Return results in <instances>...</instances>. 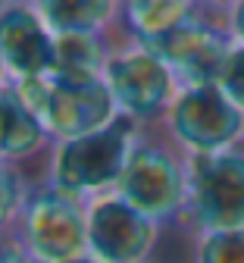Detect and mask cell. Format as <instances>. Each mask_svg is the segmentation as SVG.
Here are the masks:
<instances>
[{
    "label": "cell",
    "instance_id": "obj_1",
    "mask_svg": "<svg viewBox=\"0 0 244 263\" xmlns=\"http://www.w3.org/2000/svg\"><path fill=\"white\" fill-rule=\"evenodd\" d=\"M125 204L138 213L154 219L160 229L169 222L185 219L188 207V154H182L169 135L160 128L154 135V125L141 128L135 138L125 170L113 188Z\"/></svg>",
    "mask_w": 244,
    "mask_h": 263
},
{
    "label": "cell",
    "instance_id": "obj_2",
    "mask_svg": "<svg viewBox=\"0 0 244 263\" xmlns=\"http://www.w3.org/2000/svg\"><path fill=\"white\" fill-rule=\"evenodd\" d=\"M138 135H141V125L119 116L116 122L91 135L53 141L50 154L44 157L41 179L79 201L103 197L116 188Z\"/></svg>",
    "mask_w": 244,
    "mask_h": 263
},
{
    "label": "cell",
    "instance_id": "obj_3",
    "mask_svg": "<svg viewBox=\"0 0 244 263\" xmlns=\"http://www.w3.org/2000/svg\"><path fill=\"white\" fill-rule=\"evenodd\" d=\"M10 238L41 263H76L88 257V201L31 179Z\"/></svg>",
    "mask_w": 244,
    "mask_h": 263
},
{
    "label": "cell",
    "instance_id": "obj_4",
    "mask_svg": "<svg viewBox=\"0 0 244 263\" xmlns=\"http://www.w3.org/2000/svg\"><path fill=\"white\" fill-rule=\"evenodd\" d=\"M25 104L41 116L53 141L82 138L119 119L103 76H44L16 82Z\"/></svg>",
    "mask_w": 244,
    "mask_h": 263
},
{
    "label": "cell",
    "instance_id": "obj_5",
    "mask_svg": "<svg viewBox=\"0 0 244 263\" xmlns=\"http://www.w3.org/2000/svg\"><path fill=\"white\" fill-rule=\"evenodd\" d=\"M103 82L113 94L119 116L138 122L141 128L160 125L182 91L169 66L154 50L132 41H113L103 66Z\"/></svg>",
    "mask_w": 244,
    "mask_h": 263
},
{
    "label": "cell",
    "instance_id": "obj_6",
    "mask_svg": "<svg viewBox=\"0 0 244 263\" xmlns=\"http://www.w3.org/2000/svg\"><path fill=\"white\" fill-rule=\"evenodd\" d=\"M160 128L188 157L219 154L244 144V113L219 91V85L182 88Z\"/></svg>",
    "mask_w": 244,
    "mask_h": 263
},
{
    "label": "cell",
    "instance_id": "obj_7",
    "mask_svg": "<svg viewBox=\"0 0 244 263\" xmlns=\"http://www.w3.org/2000/svg\"><path fill=\"white\" fill-rule=\"evenodd\" d=\"M185 222H191L197 232L244 229V144L188 157Z\"/></svg>",
    "mask_w": 244,
    "mask_h": 263
},
{
    "label": "cell",
    "instance_id": "obj_8",
    "mask_svg": "<svg viewBox=\"0 0 244 263\" xmlns=\"http://www.w3.org/2000/svg\"><path fill=\"white\" fill-rule=\"evenodd\" d=\"M154 50L169 72L176 76L179 88H194V85H216L219 72L229 60V50L235 47L226 22H213L207 13L188 19L185 25L172 28L169 35L157 38L154 44H141Z\"/></svg>",
    "mask_w": 244,
    "mask_h": 263
},
{
    "label": "cell",
    "instance_id": "obj_9",
    "mask_svg": "<svg viewBox=\"0 0 244 263\" xmlns=\"http://www.w3.org/2000/svg\"><path fill=\"white\" fill-rule=\"evenodd\" d=\"M157 238L160 226L119 194L88 201V257L94 263H147Z\"/></svg>",
    "mask_w": 244,
    "mask_h": 263
},
{
    "label": "cell",
    "instance_id": "obj_10",
    "mask_svg": "<svg viewBox=\"0 0 244 263\" xmlns=\"http://www.w3.org/2000/svg\"><path fill=\"white\" fill-rule=\"evenodd\" d=\"M0 60L13 82L44 79L57 66V35L31 7V0L0 4Z\"/></svg>",
    "mask_w": 244,
    "mask_h": 263
},
{
    "label": "cell",
    "instance_id": "obj_11",
    "mask_svg": "<svg viewBox=\"0 0 244 263\" xmlns=\"http://www.w3.org/2000/svg\"><path fill=\"white\" fill-rule=\"evenodd\" d=\"M50 147L53 138L47 125L25 104L16 82L10 79L0 88V160L25 170L31 160H44Z\"/></svg>",
    "mask_w": 244,
    "mask_h": 263
},
{
    "label": "cell",
    "instance_id": "obj_12",
    "mask_svg": "<svg viewBox=\"0 0 244 263\" xmlns=\"http://www.w3.org/2000/svg\"><path fill=\"white\" fill-rule=\"evenodd\" d=\"M200 13H207L203 0H122L110 41L154 44Z\"/></svg>",
    "mask_w": 244,
    "mask_h": 263
},
{
    "label": "cell",
    "instance_id": "obj_13",
    "mask_svg": "<svg viewBox=\"0 0 244 263\" xmlns=\"http://www.w3.org/2000/svg\"><path fill=\"white\" fill-rule=\"evenodd\" d=\"M122 0H31L53 35H110Z\"/></svg>",
    "mask_w": 244,
    "mask_h": 263
},
{
    "label": "cell",
    "instance_id": "obj_14",
    "mask_svg": "<svg viewBox=\"0 0 244 263\" xmlns=\"http://www.w3.org/2000/svg\"><path fill=\"white\" fill-rule=\"evenodd\" d=\"M110 35H57V76H103Z\"/></svg>",
    "mask_w": 244,
    "mask_h": 263
},
{
    "label": "cell",
    "instance_id": "obj_15",
    "mask_svg": "<svg viewBox=\"0 0 244 263\" xmlns=\"http://www.w3.org/2000/svg\"><path fill=\"white\" fill-rule=\"evenodd\" d=\"M28 185H31V176L22 166L0 160V238H10L19 207L28 194Z\"/></svg>",
    "mask_w": 244,
    "mask_h": 263
},
{
    "label": "cell",
    "instance_id": "obj_16",
    "mask_svg": "<svg viewBox=\"0 0 244 263\" xmlns=\"http://www.w3.org/2000/svg\"><path fill=\"white\" fill-rule=\"evenodd\" d=\"M194 263H244V229L200 232L194 248Z\"/></svg>",
    "mask_w": 244,
    "mask_h": 263
},
{
    "label": "cell",
    "instance_id": "obj_17",
    "mask_svg": "<svg viewBox=\"0 0 244 263\" xmlns=\"http://www.w3.org/2000/svg\"><path fill=\"white\" fill-rule=\"evenodd\" d=\"M219 91L229 97V101L244 113V44H235L229 50V60L219 72Z\"/></svg>",
    "mask_w": 244,
    "mask_h": 263
},
{
    "label": "cell",
    "instance_id": "obj_18",
    "mask_svg": "<svg viewBox=\"0 0 244 263\" xmlns=\"http://www.w3.org/2000/svg\"><path fill=\"white\" fill-rule=\"evenodd\" d=\"M0 263H41V260H34L28 251H22L13 238H0Z\"/></svg>",
    "mask_w": 244,
    "mask_h": 263
},
{
    "label": "cell",
    "instance_id": "obj_19",
    "mask_svg": "<svg viewBox=\"0 0 244 263\" xmlns=\"http://www.w3.org/2000/svg\"><path fill=\"white\" fill-rule=\"evenodd\" d=\"M235 4H238V0H203V7H207V10H219V13L232 10Z\"/></svg>",
    "mask_w": 244,
    "mask_h": 263
},
{
    "label": "cell",
    "instance_id": "obj_20",
    "mask_svg": "<svg viewBox=\"0 0 244 263\" xmlns=\"http://www.w3.org/2000/svg\"><path fill=\"white\" fill-rule=\"evenodd\" d=\"M10 82V76H7V66H4V60H0V88H4Z\"/></svg>",
    "mask_w": 244,
    "mask_h": 263
},
{
    "label": "cell",
    "instance_id": "obj_21",
    "mask_svg": "<svg viewBox=\"0 0 244 263\" xmlns=\"http://www.w3.org/2000/svg\"><path fill=\"white\" fill-rule=\"evenodd\" d=\"M76 263H94V260H91V257H85V260H76Z\"/></svg>",
    "mask_w": 244,
    "mask_h": 263
},
{
    "label": "cell",
    "instance_id": "obj_22",
    "mask_svg": "<svg viewBox=\"0 0 244 263\" xmlns=\"http://www.w3.org/2000/svg\"><path fill=\"white\" fill-rule=\"evenodd\" d=\"M0 4H4V0H0Z\"/></svg>",
    "mask_w": 244,
    "mask_h": 263
}]
</instances>
